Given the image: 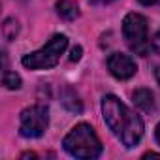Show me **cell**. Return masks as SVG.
<instances>
[{
    "instance_id": "11",
    "label": "cell",
    "mask_w": 160,
    "mask_h": 160,
    "mask_svg": "<svg viewBox=\"0 0 160 160\" xmlns=\"http://www.w3.org/2000/svg\"><path fill=\"white\" fill-rule=\"evenodd\" d=\"M149 53L160 55V32H156V34L149 40Z\"/></svg>"
},
{
    "instance_id": "4",
    "label": "cell",
    "mask_w": 160,
    "mask_h": 160,
    "mask_svg": "<svg viewBox=\"0 0 160 160\" xmlns=\"http://www.w3.org/2000/svg\"><path fill=\"white\" fill-rule=\"evenodd\" d=\"M122 36L128 47L138 55H149L147 19L139 13H128L122 21Z\"/></svg>"
},
{
    "instance_id": "12",
    "label": "cell",
    "mask_w": 160,
    "mask_h": 160,
    "mask_svg": "<svg viewBox=\"0 0 160 160\" xmlns=\"http://www.w3.org/2000/svg\"><path fill=\"white\" fill-rule=\"evenodd\" d=\"M79 58H81V47H79V45H75V47L72 49L70 60H72V62H75V60H79Z\"/></svg>"
},
{
    "instance_id": "3",
    "label": "cell",
    "mask_w": 160,
    "mask_h": 160,
    "mask_svg": "<svg viewBox=\"0 0 160 160\" xmlns=\"http://www.w3.org/2000/svg\"><path fill=\"white\" fill-rule=\"evenodd\" d=\"M66 47H68V38L64 34H55L42 49L25 55L21 62L28 70H49V68L57 66V62L60 60V55L66 51Z\"/></svg>"
},
{
    "instance_id": "7",
    "label": "cell",
    "mask_w": 160,
    "mask_h": 160,
    "mask_svg": "<svg viewBox=\"0 0 160 160\" xmlns=\"http://www.w3.org/2000/svg\"><path fill=\"white\" fill-rule=\"evenodd\" d=\"M134 104L136 108H139L141 111L149 113L154 109V98H152V92L149 89H138L134 92Z\"/></svg>"
},
{
    "instance_id": "14",
    "label": "cell",
    "mask_w": 160,
    "mask_h": 160,
    "mask_svg": "<svg viewBox=\"0 0 160 160\" xmlns=\"http://www.w3.org/2000/svg\"><path fill=\"white\" fill-rule=\"evenodd\" d=\"M156 141L160 143V122H158V126H156Z\"/></svg>"
},
{
    "instance_id": "13",
    "label": "cell",
    "mask_w": 160,
    "mask_h": 160,
    "mask_svg": "<svg viewBox=\"0 0 160 160\" xmlns=\"http://www.w3.org/2000/svg\"><path fill=\"white\" fill-rule=\"evenodd\" d=\"M143 6H160V0H139Z\"/></svg>"
},
{
    "instance_id": "8",
    "label": "cell",
    "mask_w": 160,
    "mask_h": 160,
    "mask_svg": "<svg viewBox=\"0 0 160 160\" xmlns=\"http://www.w3.org/2000/svg\"><path fill=\"white\" fill-rule=\"evenodd\" d=\"M57 13L66 21H73V19L79 17V8L73 0H58L57 2Z\"/></svg>"
},
{
    "instance_id": "9",
    "label": "cell",
    "mask_w": 160,
    "mask_h": 160,
    "mask_svg": "<svg viewBox=\"0 0 160 160\" xmlns=\"http://www.w3.org/2000/svg\"><path fill=\"white\" fill-rule=\"evenodd\" d=\"M62 104L70 109V111H75V113H81V102H79V98H77V94L72 91V89H66L64 92H62Z\"/></svg>"
},
{
    "instance_id": "15",
    "label": "cell",
    "mask_w": 160,
    "mask_h": 160,
    "mask_svg": "<svg viewBox=\"0 0 160 160\" xmlns=\"http://www.w3.org/2000/svg\"><path fill=\"white\" fill-rule=\"evenodd\" d=\"M154 73H156V81H158V83H160V66H158V68H156V72H154Z\"/></svg>"
},
{
    "instance_id": "2",
    "label": "cell",
    "mask_w": 160,
    "mask_h": 160,
    "mask_svg": "<svg viewBox=\"0 0 160 160\" xmlns=\"http://www.w3.org/2000/svg\"><path fill=\"white\" fill-rule=\"evenodd\" d=\"M64 149L75 158H96L102 152V143L91 124H77L62 141Z\"/></svg>"
},
{
    "instance_id": "10",
    "label": "cell",
    "mask_w": 160,
    "mask_h": 160,
    "mask_svg": "<svg viewBox=\"0 0 160 160\" xmlns=\"http://www.w3.org/2000/svg\"><path fill=\"white\" fill-rule=\"evenodd\" d=\"M2 83L6 89H19L21 87V77L15 73V72H4V79H2Z\"/></svg>"
},
{
    "instance_id": "5",
    "label": "cell",
    "mask_w": 160,
    "mask_h": 160,
    "mask_svg": "<svg viewBox=\"0 0 160 160\" xmlns=\"http://www.w3.org/2000/svg\"><path fill=\"white\" fill-rule=\"evenodd\" d=\"M49 126V111L45 106H30L21 113L19 132L23 138H42Z\"/></svg>"
},
{
    "instance_id": "1",
    "label": "cell",
    "mask_w": 160,
    "mask_h": 160,
    "mask_svg": "<svg viewBox=\"0 0 160 160\" xmlns=\"http://www.w3.org/2000/svg\"><path fill=\"white\" fill-rule=\"evenodd\" d=\"M102 113L108 128L121 139L124 147H136L143 138V121L117 96L108 94L102 98Z\"/></svg>"
},
{
    "instance_id": "6",
    "label": "cell",
    "mask_w": 160,
    "mask_h": 160,
    "mask_svg": "<svg viewBox=\"0 0 160 160\" xmlns=\"http://www.w3.org/2000/svg\"><path fill=\"white\" fill-rule=\"evenodd\" d=\"M108 70L111 72L113 77L122 79V81H124V79H130L136 73L138 66H136V62H134L132 57L122 55V53H113L108 58Z\"/></svg>"
}]
</instances>
